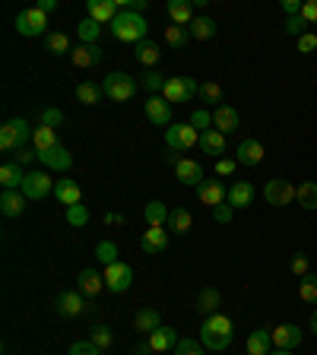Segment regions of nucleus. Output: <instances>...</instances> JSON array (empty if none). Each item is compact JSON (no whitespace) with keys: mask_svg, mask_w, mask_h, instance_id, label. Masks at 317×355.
<instances>
[{"mask_svg":"<svg viewBox=\"0 0 317 355\" xmlns=\"http://www.w3.org/2000/svg\"><path fill=\"white\" fill-rule=\"evenodd\" d=\"M200 339H203V346L213 349V352L228 349L232 346V339H235L232 321H228L226 314H209L207 321H203V327H200Z\"/></svg>","mask_w":317,"mask_h":355,"instance_id":"obj_1","label":"nucleus"},{"mask_svg":"<svg viewBox=\"0 0 317 355\" xmlns=\"http://www.w3.org/2000/svg\"><path fill=\"white\" fill-rule=\"evenodd\" d=\"M146 32H150V25H146V16L143 13H134V10H121L111 23V35H115L117 42H146Z\"/></svg>","mask_w":317,"mask_h":355,"instance_id":"obj_2","label":"nucleus"},{"mask_svg":"<svg viewBox=\"0 0 317 355\" xmlns=\"http://www.w3.org/2000/svg\"><path fill=\"white\" fill-rule=\"evenodd\" d=\"M32 133L35 130H29V121H25V117H10L7 124L0 127V149L10 152V156H16L19 149L32 143Z\"/></svg>","mask_w":317,"mask_h":355,"instance_id":"obj_3","label":"nucleus"},{"mask_svg":"<svg viewBox=\"0 0 317 355\" xmlns=\"http://www.w3.org/2000/svg\"><path fill=\"white\" fill-rule=\"evenodd\" d=\"M102 89H105V95L111 102H130L137 95V80L130 73H108Z\"/></svg>","mask_w":317,"mask_h":355,"instance_id":"obj_4","label":"nucleus"},{"mask_svg":"<svg viewBox=\"0 0 317 355\" xmlns=\"http://www.w3.org/2000/svg\"><path fill=\"white\" fill-rule=\"evenodd\" d=\"M197 92H200V86L193 83L191 76H172L165 83V89H162V99L168 105H181V102H191Z\"/></svg>","mask_w":317,"mask_h":355,"instance_id":"obj_5","label":"nucleus"},{"mask_svg":"<svg viewBox=\"0 0 317 355\" xmlns=\"http://www.w3.org/2000/svg\"><path fill=\"white\" fill-rule=\"evenodd\" d=\"M165 143L172 152H187L191 146H200V133L191 124H172L165 130Z\"/></svg>","mask_w":317,"mask_h":355,"instance_id":"obj_6","label":"nucleus"},{"mask_svg":"<svg viewBox=\"0 0 317 355\" xmlns=\"http://www.w3.org/2000/svg\"><path fill=\"white\" fill-rule=\"evenodd\" d=\"M45 29H48V13H42L38 7L19 10V16H16V32L19 35L35 38V35H45Z\"/></svg>","mask_w":317,"mask_h":355,"instance_id":"obj_7","label":"nucleus"},{"mask_svg":"<svg viewBox=\"0 0 317 355\" xmlns=\"http://www.w3.org/2000/svg\"><path fill=\"white\" fill-rule=\"evenodd\" d=\"M105 286H108V292H115V295H121V292H127L130 286H134V270L127 264H111L105 266Z\"/></svg>","mask_w":317,"mask_h":355,"instance_id":"obj_8","label":"nucleus"},{"mask_svg":"<svg viewBox=\"0 0 317 355\" xmlns=\"http://www.w3.org/2000/svg\"><path fill=\"white\" fill-rule=\"evenodd\" d=\"M263 197H267V203H273V207H289L295 200V184L285 181V178H270L267 187H263Z\"/></svg>","mask_w":317,"mask_h":355,"instance_id":"obj_9","label":"nucleus"},{"mask_svg":"<svg viewBox=\"0 0 317 355\" xmlns=\"http://www.w3.org/2000/svg\"><path fill=\"white\" fill-rule=\"evenodd\" d=\"M48 194H54V184L45 172H29L23 181V197L25 200H45Z\"/></svg>","mask_w":317,"mask_h":355,"instance_id":"obj_10","label":"nucleus"},{"mask_svg":"<svg viewBox=\"0 0 317 355\" xmlns=\"http://www.w3.org/2000/svg\"><path fill=\"white\" fill-rule=\"evenodd\" d=\"M197 197H200V203H207L209 209L222 207V203H228V190L222 187V181H216V178H203L200 187H197Z\"/></svg>","mask_w":317,"mask_h":355,"instance_id":"obj_11","label":"nucleus"},{"mask_svg":"<svg viewBox=\"0 0 317 355\" xmlns=\"http://www.w3.org/2000/svg\"><path fill=\"white\" fill-rule=\"evenodd\" d=\"M38 162H42L45 168H51V172H70L73 168V156H70L67 146H54L48 149V152H38Z\"/></svg>","mask_w":317,"mask_h":355,"instance_id":"obj_12","label":"nucleus"},{"mask_svg":"<svg viewBox=\"0 0 317 355\" xmlns=\"http://www.w3.org/2000/svg\"><path fill=\"white\" fill-rule=\"evenodd\" d=\"M146 117H150L156 127H172V105H168L162 95H150L146 99Z\"/></svg>","mask_w":317,"mask_h":355,"instance_id":"obj_13","label":"nucleus"},{"mask_svg":"<svg viewBox=\"0 0 317 355\" xmlns=\"http://www.w3.org/2000/svg\"><path fill=\"white\" fill-rule=\"evenodd\" d=\"M298 346H301V330L295 323H279V327H273V349H289V352H295Z\"/></svg>","mask_w":317,"mask_h":355,"instance_id":"obj_14","label":"nucleus"},{"mask_svg":"<svg viewBox=\"0 0 317 355\" xmlns=\"http://www.w3.org/2000/svg\"><path fill=\"white\" fill-rule=\"evenodd\" d=\"M89 7V19H95L99 25H105V23H115V16L121 13V3L117 0H89L86 3Z\"/></svg>","mask_w":317,"mask_h":355,"instance_id":"obj_15","label":"nucleus"},{"mask_svg":"<svg viewBox=\"0 0 317 355\" xmlns=\"http://www.w3.org/2000/svg\"><path fill=\"white\" fill-rule=\"evenodd\" d=\"M102 289H108V286H105V273H99V270H83L80 276H76V292H83L86 298H95Z\"/></svg>","mask_w":317,"mask_h":355,"instance_id":"obj_16","label":"nucleus"},{"mask_svg":"<svg viewBox=\"0 0 317 355\" xmlns=\"http://www.w3.org/2000/svg\"><path fill=\"white\" fill-rule=\"evenodd\" d=\"M86 295L83 292H60L58 295V314L60 317H80L86 311Z\"/></svg>","mask_w":317,"mask_h":355,"instance_id":"obj_17","label":"nucleus"},{"mask_svg":"<svg viewBox=\"0 0 317 355\" xmlns=\"http://www.w3.org/2000/svg\"><path fill=\"white\" fill-rule=\"evenodd\" d=\"M99 60H102L99 45H73V51H70V64L80 67V70H89V67H95Z\"/></svg>","mask_w":317,"mask_h":355,"instance_id":"obj_18","label":"nucleus"},{"mask_svg":"<svg viewBox=\"0 0 317 355\" xmlns=\"http://www.w3.org/2000/svg\"><path fill=\"white\" fill-rule=\"evenodd\" d=\"M175 178L181 184H187V187H200L203 181V168L193 162V159H178V165H175Z\"/></svg>","mask_w":317,"mask_h":355,"instance_id":"obj_19","label":"nucleus"},{"mask_svg":"<svg viewBox=\"0 0 317 355\" xmlns=\"http://www.w3.org/2000/svg\"><path fill=\"white\" fill-rule=\"evenodd\" d=\"M263 143L260 140H242L238 143V156H235V162L238 165H260L263 162Z\"/></svg>","mask_w":317,"mask_h":355,"instance_id":"obj_20","label":"nucleus"},{"mask_svg":"<svg viewBox=\"0 0 317 355\" xmlns=\"http://www.w3.org/2000/svg\"><path fill=\"white\" fill-rule=\"evenodd\" d=\"M140 248L146 251V254H165V248H168V231H165V229H156V225H150V229L143 231Z\"/></svg>","mask_w":317,"mask_h":355,"instance_id":"obj_21","label":"nucleus"},{"mask_svg":"<svg viewBox=\"0 0 317 355\" xmlns=\"http://www.w3.org/2000/svg\"><path fill=\"white\" fill-rule=\"evenodd\" d=\"M213 124H216V130L219 133H232V130H238L242 127V117H238V111H235L232 105H219L216 111H213Z\"/></svg>","mask_w":317,"mask_h":355,"instance_id":"obj_22","label":"nucleus"},{"mask_svg":"<svg viewBox=\"0 0 317 355\" xmlns=\"http://www.w3.org/2000/svg\"><path fill=\"white\" fill-rule=\"evenodd\" d=\"M146 346H150L152 352H172V349L178 346V333L172 330V327H158V330H152L150 336H146Z\"/></svg>","mask_w":317,"mask_h":355,"instance_id":"obj_23","label":"nucleus"},{"mask_svg":"<svg viewBox=\"0 0 317 355\" xmlns=\"http://www.w3.org/2000/svg\"><path fill=\"white\" fill-rule=\"evenodd\" d=\"M54 197H58L60 203H67V207H76V203H83V190H80V184H76L73 178H60V181L54 184Z\"/></svg>","mask_w":317,"mask_h":355,"instance_id":"obj_24","label":"nucleus"},{"mask_svg":"<svg viewBox=\"0 0 317 355\" xmlns=\"http://www.w3.org/2000/svg\"><path fill=\"white\" fill-rule=\"evenodd\" d=\"M250 203H254V187H250V181H235L232 187H228V207L248 209Z\"/></svg>","mask_w":317,"mask_h":355,"instance_id":"obj_25","label":"nucleus"},{"mask_svg":"<svg viewBox=\"0 0 317 355\" xmlns=\"http://www.w3.org/2000/svg\"><path fill=\"white\" fill-rule=\"evenodd\" d=\"M273 352V330L263 327V330H254L248 336V355H270Z\"/></svg>","mask_w":317,"mask_h":355,"instance_id":"obj_26","label":"nucleus"},{"mask_svg":"<svg viewBox=\"0 0 317 355\" xmlns=\"http://www.w3.org/2000/svg\"><path fill=\"white\" fill-rule=\"evenodd\" d=\"M23 209H25L23 190H3V194H0V213L3 216L16 219V216H23Z\"/></svg>","mask_w":317,"mask_h":355,"instance_id":"obj_27","label":"nucleus"},{"mask_svg":"<svg viewBox=\"0 0 317 355\" xmlns=\"http://www.w3.org/2000/svg\"><path fill=\"white\" fill-rule=\"evenodd\" d=\"M23 181H25V172L19 162H7V165L0 168V184H3V190H23Z\"/></svg>","mask_w":317,"mask_h":355,"instance_id":"obj_28","label":"nucleus"},{"mask_svg":"<svg viewBox=\"0 0 317 355\" xmlns=\"http://www.w3.org/2000/svg\"><path fill=\"white\" fill-rule=\"evenodd\" d=\"M168 16H172V25H187L193 23V3L187 0H168Z\"/></svg>","mask_w":317,"mask_h":355,"instance_id":"obj_29","label":"nucleus"},{"mask_svg":"<svg viewBox=\"0 0 317 355\" xmlns=\"http://www.w3.org/2000/svg\"><path fill=\"white\" fill-rule=\"evenodd\" d=\"M200 149L213 159H222V152H226V133H219V130L200 133Z\"/></svg>","mask_w":317,"mask_h":355,"instance_id":"obj_30","label":"nucleus"},{"mask_svg":"<svg viewBox=\"0 0 317 355\" xmlns=\"http://www.w3.org/2000/svg\"><path fill=\"white\" fill-rule=\"evenodd\" d=\"M143 216H146V225H156V229H165L168 225V207L162 203V200H150L146 203V209H143Z\"/></svg>","mask_w":317,"mask_h":355,"instance_id":"obj_31","label":"nucleus"},{"mask_svg":"<svg viewBox=\"0 0 317 355\" xmlns=\"http://www.w3.org/2000/svg\"><path fill=\"white\" fill-rule=\"evenodd\" d=\"M158 327H162V321H158V311H152V308H143V311L134 314V330L150 336V333L158 330Z\"/></svg>","mask_w":317,"mask_h":355,"instance_id":"obj_32","label":"nucleus"},{"mask_svg":"<svg viewBox=\"0 0 317 355\" xmlns=\"http://www.w3.org/2000/svg\"><path fill=\"white\" fill-rule=\"evenodd\" d=\"M187 32H191V38H197V42H209V38L216 35V23L209 16H193V23L187 25Z\"/></svg>","mask_w":317,"mask_h":355,"instance_id":"obj_33","label":"nucleus"},{"mask_svg":"<svg viewBox=\"0 0 317 355\" xmlns=\"http://www.w3.org/2000/svg\"><path fill=\"white\" fill-rule=\"evenodd\" d=\"M32 146L38 149V152H48V149H54L58 146V130L54 127H35V133H32Z\"/></svg>","mask_w":317,"mask_h":355,"instance_id":"obj_34","label":"nucleus"},{"mask_svg":"<svg viewBox=\"0 0 317 355\" xmlns=\"http://www.w3.org/2000/svg\"><path fill=\"white\" fill-rule=\"evenodd\" d=\"M168 225H172V231H175V235H187V231L193 229V216H191V209H184V207L172 209V216H168Z\"/></svg>","mask_w":317,"mask_h":355,"instance_id":"obj_35","label":"nucleus"},{"mask_svg":"<svg viewBox=\"0 0 317 355\" xmlns=\"http://www.w3.org/2000/svg\"><path fill=\"white\" fill-rule=\"evenodd\" d=\"M76 35H80V45H99V35H102V25L95 19L86 16L83 23L76 25Z\"/></svg>","mask_w":317,"mask_h":355,"instance_id":"obj_36","label":"nucleus"},{"mask_svg":"<svg viewBox=\"0 0 317 355\" xmlns=\"http://www.w3.org/2000/svg\"><path fill=\"white\" fill-rule=\"evenodd\" d=\"M295 200H298L305 209H317V181H301L295 187Z\"/></svg>","mask_w":317,"mask_h":355,"instance_id":"obj_37","label":"nucleus"},{"mask_svg":"<svg viewBox=\"0 0 317 355\" xmlns=\"http://www.w3.org/2000/svg\"><path fill=\"white\" fill-rule=\"evenodd\" d=\"M158 58H162V51H158L156 42H150V38H146V42L137 45V60H140L143 67H156Z\"/></svg>","mask_w":317,"mask_h":355,"instance_id":"obj_38","label":"nucleus"},{"mask_svg":"<svg viewBox=\"0 0 317 355\" xmlns=\"http://www.w3.org/2000/svg\"><path fill=\"white\" fill-rule=\"evenodd\" d=\"M105 95V89L95 83H80L76 86V102H83V105H99V99Z\"/></svg>","mask_w":317,"mask_h":355,"instance_id":"obj_39","label":"nucleus"},{"mask_svg":"<svg viewBox=\"0 0 317 355\" xmlns=\"http://www.w3.org/2000/svg\"><path fill=\"white\" fill-rule=\"evenodd\" d=\"M45 48H48L54 58H60V54H70V51H73V45H70V38L64 32H48V42H45Z\"/></svg>","mask_w":317,"mask_h":355,"instance_id":"obj_40","label":"nucleus"},{"mask_svg":"<svg viewBox=\"0 0 317 355\" xmlns=\"http://www.w3.org/2000/svg\"><path fill=\"white\" fill-rule=\"evenodd\" d=\"M298 298L308 301V305H317V276L314 273H308V276L298 279Z\"/></svg>","mask_w":317,"mask_h":355,"instance_id":"obj_41","label":"nucleus"},{"mask_svg":"<svg viewBox=\"0 0 317 355\" xmlns=\"http://www.w3.org/2000/svg\"><path fill=\"white\" fill-rule=\"evenodd\" d=\"M89 343L95 349H102V352H108L111 349V343H115V336H111V330L105 327V323H99V327H92V333H89Z\"/></svg>","mask_w":317,"mask_h":355,"instance_id":"obj_42","label":"nucleus"},{"mask_svg":"<svg viewBox=\"0 0 317 355\" xmlns=\"http://www.w3.org/2000/svg\"><path fill=\"white\" fill-rule=\"evenodd\" d=\"M219 305H222V295H219V289H203L200 295H197V308H200L203 314H213Z\"/></svg>","mask_w":317,"mask_h":355,"instance_id":"obj_43","label":"nucleus"},{"mask_svg":"<svg viewBox=\"0 0 317 355\" xmlns=\"http://www.w3.org/2000/svg\"><path fill=\"white\" fill-rule=\"evenodd\" d=\"M95 260L105 264V266L117 264V244L115 241H99V244H95Z\"/></svg>","mask_w":317,"mask_h":355,"instance_id":"obj_44","label":"nucleus"},{"mask_svg":"<svg viewBox=\"0 0 317 355\" xmlns=\"http://www.w3.org/2000/svg\"><path fill=\"white\" fill-rule=\"evenodd\" d=\"M165 42L172 45V48H184V45L191 42V32H187L184 25H168V29H165Z\"/></svg>","mask_w":317,"mask_h":355,"instance_id":"obj_45","label":"nucleus"},{"mask_svg":"<svg viewBox=\"0 0 317 355\" xmlns=\"http://www.w3.org/2000/svg\"><path fill=\"white\" fill-rule=\"evenodd\" d=\"M197 95H200L203 102H207V105H222V86L219 83H200V92H197Z\"/></svg>","mask_w":317,"mask_h":355,"instance_id":"obj_46","label":"nucleus"},{"mask_svg":"<svg viewBox=\"0 0 317 355\" xmlns=\"http://www.w3.org/2000/svg\"><path fill=\"white\" fill-rule=\"evenodd\" d=\"M67 222H70V229H83V225H89V209H86L83 203L67 207Z\"/></svg>","mask_w":317,"mask_h":355,"instance_id":"obj_47","label":"nucleus"},{"mask_svg":"<svg viewBox=\"0 0 317 355\" xmlns=\"http://www.w3.org/2000/svg\"><path fill=\"white\" fill-rule=\"evenodd\" d=\"M187 124L197 127L200 133H207V130H213V127H209V124H213V115H209L207 108H197V111L191 115V121H187Z\"/></svg>","mask_w":317,"mask_h":355,"instance_id":"obj_48","label":"nucleus"},{"mask_svg":"<svg viewBox=\"0 0 317 355\" xmlns=\"http://www.w3.org/2000/svg\"><path fill=\"white\" fill-rule=\"evenodd\" d=\"M165 83H168V80H165L162 73H158V70H150V73L143 76V86H146V89H150L152 95H158V92L165 89Z\"/></svg>","mask_w":317,"mask_h":355,"instance_id":"obj_49","label":"nucleus"},{"mask_svg":"<svg viewBox=\"0 0 317 355\" xmlns=\"http://www.w3.org/2000/svg\"><path fill=\"white\" fill-rule=\"evenodd\" d=\"M42 124L58 130V127L64 124V111H60V108H45V111H42Z\"/></svg>","mask_w":317,"mask_h":355,"instance_id":"obj_50","label":"nucleus"},{"mask_svg":"<svg viewBox=\"0 0 317 355\" xmlns=\"http://www.w3.org/2000/svg\"><path fill=\"white\" fill-rule=\"evenodd\" d=\"M70 355H102V349H95L89 339H80V343H70Z\"/></svg>","mask_w":317,"mask_h":355,"instance_id":"obj_51","label":"nucleus"},{"mask_svg":"<svg viewBox=\"0 0 317 355\" xmlns=\"http://www.w3.org/2000/svg\"><path fill=\"white\" fill-rule=\"evenodd\" d=\"M308 266L311 264H308V257H305V254H295L292 260H289V270H292L298 279H301V276H308Z\"/></svg>","mask_w":317,"mask_h":355,"instance_id":"obj_52","label":"nucleus"},{"mask_svg":"<svg viewBox=\"0 0 317 355\" xmlns=\"http://www.w3.org/2000/svg\"><path fill=\"white\" fill-rule=\"evenodd\" d=\"M175 355H203V352H200V346H197V339H178Z\"/></svg>","mask_w":317,"mask_h":355,"instance_id":"obj_53","label":"nucleus"},{"mask_svg":"<svg viewBox=\"0 0 317 355\" xmlns=\"http://www.w3.org/2000/svg\"><path fill=\"white\" fill-rule=\"evenodd\" d=\"M285 32H289V35H295V38H301V35L308 32V23H305V19H301V16H292V19H289V23H285Z\"/></svg>","mask_w":317,"mask_h":355,"instance_id":"obj_54","label":"nucleus"},{"mask_svg":"<svg viewBox=\"0 0 317 355\" xmlns=\"http://www.w3.org/2000/svg\"><path fill=\"white\" fill-rule=\"evenodd\" d=\"M301 19L308 25H317V0H305L301 3Z\"/></svg>","mask_w":317,"mask_h":355,"instance_id":"obj_55","label":"nucleus"},{"mask_svg":"<svg viewBox=\"0 0 317 355\" xmlns=\"http://www.w3.org/2000/svg\"><path fill=\"white\" fill-rule=\"evenodd\" d=\"M298 51L301 54H311V51H317V32H305L298 38Z\"/></svg>","mask_w":317,"mask_h":355,"instance_id":"obj_56","label":"nucleus"},{"mask_svg":"<svg viewBox=\"0 0 317 355\" xmlns=\"http://www.w3.org/2000/svg\"><path fill=\"white\" fill-rule=\"evenodd\" d=\"M232 216H235V209L228 207V203H222V207L213 209V219H216L219 225H228V222H232Z\"/></svg>","mask_w":317,"mask_h":355,"instance_id":"obj_57","label":"nucleus"},{"mask_svg":"<svg viewBox=\"0 0 317 355\" xmlns=\"http://www.w3.org/2000/svg\"><path fill=\"white\" fill-rule=\"evenodd\" d=\"M235 168H238L235 159H226V156L216 159V174H219V178H222V174H226V178H228V174H235Z\"/></svg>","mask_w":317,"mask_h":355,"instance_id":"obj_58","label":"nucleus"},{"mask_svg":"<svg viewBox=\"0 0 317 355\" xmlns=\"http://www.w3.org/2000/svg\"><path fill=\"white\" fill-rule=\"evenodd\" d=\"M35 159H38V149H35V146H23L16 152V159H13V162H19V165H29V162H35Z\"/></svg>","mask_w":317,"mask_h":355,"instance_id":"obj_59","label":"nucleus"},{"mask_svg":"<svg viewBox=\"0 0 317 355\" xmlns=\"http://www.w3.org/2000/svg\"><path fill=\"white\" fill-rule=\"evenodd\" d=\"M283 10L289 13V19H292V16H301V3H298V0H283Z\"/></svg>","mask_w":317,"mask_h":355,"instance_id":"obj_60","label":"nucleus"},{"mask_svg":"<svg viewBox=\"0 0 317 355\" xmlns=\"http://www.w3.org/2000/svg\"><path fill=\"white\" fill-rule=\"evenodd\" d=\"M35 7L42 10V13H54V10H58V0H38Z\"/></svg>","mask_w":317,"mask_h":355,"instance_id":"obj_61","label":"nucleus"},{"mask_svg":"<svg viewBox=\"0 0 317 355\" xmlns=\"http://www.w3.org/2000/svg\"><path fill=\"white\" fill-rule=\"evenodd\" d=\"M105 222H108V225H115V222H124V219H121V216H117V213H108V216H105Z\"/></svg>","mask_w":317,"mask_h":355,"instance_id":"obj_62","label":"nucleus"},{"mask_svg":"<svg viewBox=\"0 0 317 355\" xmlns=\"http://www.w3.org/2000/svg\"><path fill=\"white\" fill-rule=\"evenodd\" d=\"M270 355H295V352H289V349H273Z\"/></svg>","mask_w":317,"mask_h":355,"instance_id":"obj_63","label":"nucleus"},{"mask_svg":"<svg viewBox=\"0 0 317 355\" xmlns=\"http://www.w3.org/2000/svg\"><path fill=\"white\" fill-rule=\"evenodd\" d=\"M311 330H314V333H317V311H314V314H311Z\"/></svg>","mask_w":317,"mask_h":355,"instance_id":"obj_64","label":"nucleus"}]
</instances>
